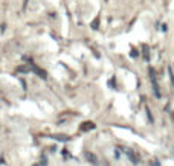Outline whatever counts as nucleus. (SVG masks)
<instances>
[{
  "label": "nucleus",
  "instance_id": "obj_2",
  "mask_svg": "<svg viewBox=\"0 0 174 166\" xmlns=\"http://www.w3.org/2000/svg\"><path fill=\"white\" fill-rule=\"evenodd\" d=\"M93 128H95V125H93L92 122H86V124L83 125V130L84 131H86V130H93Z\"/></svg>",
  "mask_w": 174,
  "mask_h": 166
},
{
  "label": "nucleus",
  "instance_id": "obj_5",
  "mask_svg": "<svg viewBox=\"0 0 174 166\" xmlns=\"http://www.w3.org/2000/svg\"><path fill=\"white\" fill-rule=\"evenodd\" d=\"M169 76H171V82H173V85H174V75H173L171 69H169Z\"/></svg>",
  "mask_w": 174,
  "mask_h": 166
},
{
  "label": "nucleus",
  "instance_id": "obj_1",
  "mask_svg": "<svg viewBox=\"0 0 174 166\" xmlns=\"http://www.w3.org/2000/svg\"><path fill=\"white\" fill-rule=\"evenodd\" d=\"M125 154L128 155V157H130V159H131V161H133V163H137V159H136V157H135V154H133V152L130 151V149H125Z\"/></svg>",
  "mask_w": 174,
  "mask_h": 166
},
{
  "label": "nucleus",
  "instance_id": "obj_4",
  "mask_svg": "<svg viewBox=\"0 0 174 166\" xmlns=\"http://www.w3.org/2000/svg\"><path fill=\"white\" fill-rule=\"evenodd\" d=\"M98 23H99V19H96L95 21H93V24H92V26H93V28L96 29V28H98Z\"/></svg>",
  "mask_w": 174,
  "mask_h": 166
},
{
  "label": "nucleus",
  "instance_id": "obj_3",
  "mask_svg": "<svg viewBox=\"0 0 174 166\" xmlns=\"http://www.w3.org/2000/svg\"><path fill=\"white\" fill-rule=\"evenodd\" d=\"M55 139H57V140H63V142L69 140V137H64V136H55Z\"/></svg>",
  "mask_w": 174,
  "mask_h": 166
}]
</instances>
